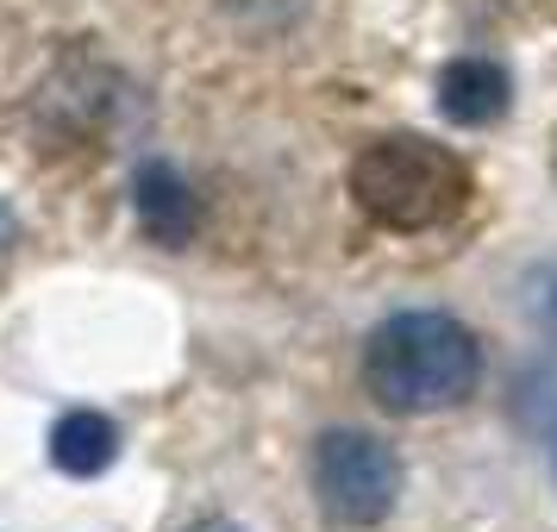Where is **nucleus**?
Listing matches in <instances>:
<instances>
[{"label": "nucleus", "instance_id": "obj_6", "mask_svg": "<svg viewBox=\"0 0 557 532\" xmlns=\"http://www.w3.org/2000/svg\"><path fill=\"white\" fill-rule=\"evenodd\" d=\"M113 457H120V426L95 407H76L51 426V463L63 477H101Z\"/></svg>", "mask_w": 557, "mask_h": 532}, {"label": "nucleus", "instance_id": "obj_4", "mask_svg": "<svg viewBox=\"0 0 557 532\" xmlns=\"http://www.w3.org/2000/svg\"><path fill=\"white\" fill-rule=\"evenodd\" d=\"M132 207H138V226L151 232L157 245H188L195 226H201V207H195V188L182 182L176 163H145L132 176Z\"/></svg>", "mask_w": 557, "mask_h": 532}, {"label": "nucleus", "instance_id": "obj_1", "mask_svg": "<svg viewBox=\"0 0 557 532\" xmlns=\"http://www.w3.org/2000/svg\"><path fill=\"white\" fill-rule=\"evenodd\" d=\"M482 382V345L476 332L438 313V307H407L388 313L363 338V388L388 413H445L470 401Z\"/></svg>", "mask_w": 557, "mask_h": 532}, {"label": "nucleus", "instance_id": "obj_7", "mask_svg": "<svg viewBox=\"0 0 557 532\" xmlns=\"http://www.w3.org/2000/svg\"><path fill=\"white\" fill-rule=\"evenodd\" d=\"M532 313H539V320H545V326L557 332V270L545 282H539V295H532Z\"/></svg>", "mask_w": 557, "mask_h": 532}, {"label": "nucleus", "instance_id": "obj_2", "mask_svg": "<svg viewBox=\"0 0 557 532\" xmlns=\"http://www.w3.org/2000/svg\"><path fill=\"white\" fill-rule=\"evenodd\" d=\"M351 195L357 207L388 232H432L457 220L470 201V170L463 157L432 145L420 132H395L363 145L351 163Z\"/></svg>", "mask_w": 557, "mask_h": 532}, {"label": "nucleus", "instance_id": "obj_3", "mask_svg": "<svg viewBox=\"0 0 557 532\" xmlns=\"http://www.w3.org/2000/svg\"><path fill=\"white\" fill-rule=\"evenodd\" d=\"M313 495L338 527H376L401 495V457L376 432L338 426L313 445Z\"/></svg>", "mask_w": 557, "mask_h": 532}, {"label": "nucleus", "instance_id": "obj_9", "mask_svg": "<svg viewBox=\"0 0 557 532\" xmlns=\"http://www.w3.org/2000/svg\"><path fill=\"white\" fill-rule=\"evenodd\" d=\"M552 470H557V457H552Z\"/></svg>", "mask_w": 557, "mask_h": 532}, {"label": "nucleus", "instance_id": "obj_8", "mask_svg": "<svg viewBox=\"0 0 557 532\" xmlns=\"http://www.w3.org/2000/svg\"><path fill=\"white\" fill-rule=\"evenodd\" d=\"M188 532H245V527H232V520H201V527H188Z\"/></svg>", "mask_w": 557, "mask_h": 532}, {"label": "nucleus", "instance_id": "obj_5", "mask_svg": "<svg viewBox=\"0 0 557 532\" xmlns=\"http://www.w3.org/2000/svg\"><path fill=\"white\" fill-rule=\"evenodd\" d=\"M507 101H513V82L488 57H457V63H445V76H438V113L451 126H488V120L507 113Z\"/></svg>", "mask_w": 557, "mask_h": 532}]
</instances>
